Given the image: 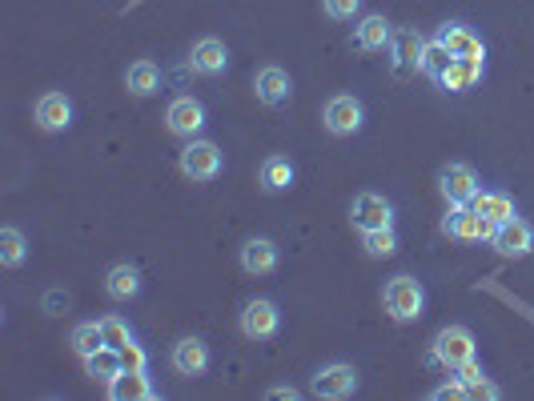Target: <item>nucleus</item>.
Instances as JSON below:
<instances>
[{
  "label": "nucleus",
  "mask_w": 534,
  "mask_h": 401,
  "mask_svg": "<svg viewBox=\"0 0 534 401\" xmlns=\"http://www.w3.org/2000/svg\"><path fill=\"white\" fill-rule=\"evenodd\" d=\"M382 305H386V313L394 317V321H418L422 313H426V289H422V281L418 277H410V273H402V277H390L386 281V289H382Z\"/></svg>",
  "instance_id": "nucleus-1"
},
{
  "label": "nucleus",
  "mask_w": 534,
  "mask_h": 401,
  "mask_svg": "<svg viewBox=\"0 0 534 401\" xmlns=\"http://www.w3.org/2000/svg\"><path fill=\"white\" fill-rule=\"evenodd\" d=\"M221 169H225V153L213 141H197V137L185 141V149H181V177L185 181L209 185V181L221 177Z\"/></svg>",
  "instance_id": "nucleus-2"
},
{
  "label": "nucleus",
  "mask_w": 534,
  "mask_h": 401,
  "mask_svg": "<svg viewBox=\"0 0 534 401\" xmlns=\"http://www.w3.org/2000/svg\"><path fill=\"white\" fill-rule=\"evenodd\" d=\"M474 353H478V345H474V333H470L466 325H446V329L434 337V361H438L442 369H450V373H458L462 365H470Z\"/></svg>",
  "instance_id": "nucleus-3"
},
{
  "label": "nucleus",
  "mask_w": 534,
  "mask_h": 401,
  "mask_svg": "<svg viewBox=\"0 0 534 401\" xmlns=\"http://www.w3.org/2000/svg\"><path fill=\"white\" fill-rule=\"evenodd\" d=\"M322 125H326L330 137H354V133H362V125H366V105H362L358 97H350V93H338V97L326 101Z\"/></svg>",
  "instance_id": "nucleus-4"
},
{
  "label": "nucleus",
  "mask_w": 534,
  "mask_h": 401,
  "mask_svg": "<svg viewBox=\"0 0 534 401\" xmlns=\"http://www.w3.org/2000/svg\"><path fill=\"white\" fill-rule=\"evenodd\" d=\"M278 329H282V309H278V301L253 297V301L241 305V333H245L249 341H270V337H278Z\"/></svg>",
  "instance_id": "nucleus-5"
},
{
  "label": "nucleus",
  "mask_w": 534,
  "mask_h": 401,
  "mask_svg": "<svg viewBox=\"0 0 534 401\" xmlns=\"http://www.w3.org/2000/svg\"><path fill=\"white\" fill-rule=\"evenodd\" d=\"M354 389H358V369L346 365V361L322 365L310 381V393L322 397V401H346V397H354Z\"/></svg>",
  "instance_id": "nucleus-6"
},
{
  "label": "nucleus",
  "mask_w": 534,
  "mask_h": 401,
  "mask_svg": "<svg viewBox=\"0 0 534 401\" xmlns=\"http://www.w3.org/2000/svg\"><path fill=\"white\" fill-rule=\"evenodd\" d=\"M205 105L197 101V97H173L169 101V109H165V129L173 133V137H181V141H193L201 129H205Z\"/></svg>",
  "instance_id": "nucleus-7"
},
{
  "label": "nucleus",
  "mask_w": 534,
  "mask_h": 401,
  "mask_svg": "<svg viewBox=\"0 0 534 401\" xmlns=\"http://www.w3.org/2000/svg\"><path fill=\"white\" fill-rule=\"evenodd\" d=\"M442 233H446L450 241L478 245V241H490L494 225H490L486 217H478L470 205H450V213H446V221H442Z\"/></svg>",
  "instance_id": "nucleus-8"
},
{
  "label": "nucleus",
  "mask_w": 534,
  "mask_h": 401,
  "mask_svg": "<svg viewBox=\"0 0 534 401\" xmlns=\"http://www.w3.org/2000/svg\"><path fill=\"white\" fill-rule=\"evenodd\" d=\"M490 249H494L498 257L518 261V257L534 253V229H530L522 217H510V221L494 225V233H490Z\"/></svg>",
  "instance_id": "nucleus-9"
},
{
  "label": "nucleus",
  "mask_w": 534,
  "mask_h": 401,
  "mask_svg": "<svg viewBox=\"0 0 534 401\" xmlns=\"http://www.w3.org/2000/svg\"><path fill=\"white\" fill-rule=\"evenodd\" d=\"M438 189H442V197L450 201V205H470L474 197H478V173L470 169V165H462V161H450V165H442L438 169Z\"/></svg>",
  "instance_id": "nucleus-10"
},
{
  "label": "nucleus",
  "mask_w": 534,
  "mask_h": 401,
  "mask_svg": "<svg viewBox=\"0 0 534 401\" xmlns=\"http://www.w3.org/2000/svg\"><path fill=\"white\" fill-rule=\"evenodd\" d=\"M350 221L362 233H370V229H394V205L382 193H358L350 201Z\"/></svg>",
  "instance_id": "nucleus-11"
},
{
  "label": "nucleus",
  "mask_w": 534,
  "mask_h": 401,
  "mask_svg": "<svg viewBox=\"0 0 534 401\" xmlns=\"http://www.w3.org/2000/svg\"><path fill=\"white\" fill-rule=\"evenodd\" d=\"M253 93H257V101H261L265 109H278V105L290 101L294 81H290V73H286L282 65H265V69L253 73Z\"/></svg>",
  "instance_id": "nucleus-12"
},
{
  "label": "nucleus",
  "mask_w": 534,
  "mask_h": 401,
  "mask_svg": "<svg viewBox=\"0 0 534 401\" xmlns=\"http://www.w3.org/2000/svg\"><path fill=\"white\" fill-rule=\"evenodd\" d=\"M33 121L45 133H65L73 125V101H69V93H45V97H37Z\"/></svg>",
  "instance_id": "nucleus-13"
},
{
  "label": "nucleus",
  "mask_w": 534,
  "mask_h": 401,
  "mask_svg": "<svg viewBox=\"0 0 534 401\" xmlns=\"http://www.w3.org/2000/svg\"><path fill=\"white\" fill-rule=\"evenodd\" d=\"M278 261H282V249H278V241H270V237H249V241L241 245V269H245L249 277H270V273L278 269Z\"/></svg>",
  "instance_id": "nucleus-14"
},
{
  "label": "nucleus",
  "mask_w": 534,
  "mask_h": 401,
  "mask_svg": "<svg viewBox=\"0 0 534 401\" xmlns=\"http://www.w3.org/2000/svg\"><path fill=\"white\" fill-rule=\"evenodd\" d=\"M189 69H193L197 77H221V73L229 69V49H225V41L201 37V41L189 49Z\"/></svg>",
  "instance_id": "nucleus-15"
},
{
  "label": "nucleus",
  "mask_w": 534,
  "mask_h": 401,
  "mask_svg": "<svg viewBox=\"0 0 534 401\" xmlns=\"http://www.w3.org/2000/svg\"><path fill=\"white\" fill-rule=\"evenodd\" d=\"M482 77H486V61H482V57H454V61L442 69L438 85H442L446 93H466V89H474Z\"/></svg>",
  "instance_id": "nucleus-16"
},
{
  "label": "nucleus",
  "mask_w": 534,
  "mask_h": 401,
  "mask_svg": "<svg viewBox=\"0 0 534 401\" xmlns=\"http://www.w3.org/2000/svg\"><path fill=\"white\" fill-rule=\"evenodd\" d=\"M169 365L181 373V377H201L209 369V345L201 337H181L173 349H169Z\"/></svg>",
  "instance_id": "nucleus-17"
},
{
  "label": "nucleus",
  "mask_w": 534,
  "mask_h": 401,
  "mask_svg": "<svg viewBox=\"0 0 534 401\" xmlns=\"http://www.w3.org/2000/svg\"><path fill=\"white\" fill-rule=\"evenodd\" d=\"M450 57H482L486 61V45H482V37L478 33H470L466 25H454V21H446L442 29H438V37H434Z\"/></svg>",
  "instance_id": "nucleus-18"
},
{
  "label": "nucleus",
  "mask_w": 534,
  "mask_h": 401,
  "mask_svg": "<svg viewBox=\"0 0 534 401\" xmlns=\"http://www.w3.org/2000/svg\"><path fill=\"white\" fill-rule=\"evenodd\" d=\"M390 41H394V25H390L386 17H378V13H370V17H362V21L354 25V45H358L362 53L390 49Z\"/></svg>",
  "instance_id": "nucleus-19"
},
{
  "label": "nucleus",
  "mask_w": 534,
  "mask_h": 401,
  "mask_svg": "<svg viewBox=\"0 0 534 401\" xmlns=\"http://www.w3.org/2000/svg\"><path fill=\"white\" fill-rule=\"evenodd\" d=\"M109 397H113V401H153L157 389L149 385L145 369H125V373L109 385Z\"/></svg>",
  "instance_id": "nucleus-20"
},
{
  "label": "nucleus",
  "mask_w": 534,
  "mask_h": 401,
  "mask_svg": "<svg viewBox=\"0 0 534 401\" xmlns=\"http://www.w3.org/2000/svg\"><path fill=\"white\" fill-rule=\"evenodd\" d=\"M105 293L113 297V301H133L137 293H141V269L137 265H113L109 273H105Z\"/></svg>",
  "instance_id": "nucleus-21"
},
{
  "label": "nucleus",
  "mask_w": 534,
  "mask_h": 401,
  "mask_svg": "<svg viewBox=\"0 0 534 401\" xmlns=\"http://www.w3.org/2000/svg\"><path fill=\"white\" fill-rule=\"evenodd\" d=\"M85 373H89L93 381H101V385H113V381L125 373V357H121V349H113V345L97 349L93 357H85Z\"/></svg>",
  "instance_id": "nucleus-22"
},
{
  "label": "nucleus",
  "mask_w": 534,
  "mask_h": 401,
  "mask_svg": "<svg viewBox=\"0 0 534 401\" xmlns=\"http://www.w3.org/2000/svg\"><path fill=\"white\" fill-rule=\"evenodd\" d=\"M294 177H298V169H294L290 157H265V165L257 173V181H261L265 193H286L294 185Z\"/></svg>",
  "instance_id": "nucleus-23"
},
{
  "label": "nucleus",
  "mask_w": 534,
  "mask_h": 401,
  "mask_svg": "<svg viewBox=\"0 0 534 401\" xmlns=\"http://www.w3.org/2000/svg\"><path fill=\"white\" fill-rule=\"evenodd\" d=\"M125 89H129V97H141V101L153 97L161 89V69L153 61H133L125 69Z\"/></svg>",
  "instance_id": "nucleus-24"
},
{
  "label": "nucleus",
  "mask_w": 534,
  "mask_h": 401,
  "mask_svg": "<svg viewBox=\"0 0 534 401\" xmlns=\"http://www.w3.org/2000/svg\"><path fill=\"white\" fill-rule=\"evenodd\" d=\"M470 209H474L478 217H486L490 225H502V221L514 217V201H510L506 193H482V189H478V197L470 201Z\"/></svg>",
  "instance_id": "nucleus-25"
},
{
  "label": "nucleus",
  "mask_w": 534,
  "mask_h": 401,
  "mask_svg": "<svg viewBox=\"0 0 534 401\" xmlns=\"http://www.w3.org/2000/svg\"><path fill=\"white\" fill-rule=\"evenodd\" d=\"M29 261V241H25V233L21 229H0V265L5 269H21Z\"/></svg>",
  "instance_id": "nucleus-26"
},
{
  "label": "nucleus",
  "mask_w": 534,
  "mask_h": 401,
  "mask_svg": "<svg viewBox=\"0 0 534 401\" xmlns=\"http://www.w3.org/2000/svg\"><path fill=\"white\" fill-rule=\"evenodd\" d=\"M73 349L81 353V357H93L97 349H105L109 341H105V329H101V321H81L77 329H73Z\"/></svg>",
  "instance_id": "nucleus-27"
},
{
  "label": "nucleus",
  "mask_w": 534,
  "mask_h": 401,
  "mask_svg": "<svg viewBox=\"0 0 534 401\" xmlns=\"http://www.w3.org/2000/svg\"><path fill=\"white\" fill-rule=\"evenodd\" d=\"M394 53H398V65H410V69H418L422 65V49H426V41L418 37V33H410V29H402V33H394Z\"/></svg>",
  "instance_id": "nucleus-28"
},
{
  "label": "nucleus",
  "mask_w": 534,
  "mask_h": 401,
  "mask_svg": "<svg viewBox=\"0 0 534 401\" xmlns=\"http://www.w3.org/2000/svg\"><path fill=\"white\" fill-rule=\"evenodd\" d=\"M362 249L370 257H394L398 253V233L394 229H370V233H362Z\"/></svg>",
  "instance_id": "nucleus-29"
},
{
  "label": "nucleus",
  "mask_w": 534,
  "mask_h": 401,
  "mask_svg": "<svg viewBox=\"0 0 534 401\" xmlns=\"http://www.w3.org/2000/svg\"><path fill=\"white\" fill-rule=\"evenodd\" d=\"M450 61H454V57H450V53H446V49H442L438 41H426V49H422V65H418V73H426L430 81H438V77H442V69H446Z\"/></svg>",
  "instance_id": "nucleus-30"
},
{
  "label": "nucleus",
  "mask_w": 534,
  "mask_h": 401,
  "mask_svg": "<svg viewBox=\"0 0 534 401\" xmlns=\"http://www.w3.org/2000/svg\"><path fill=\"white\" fill-rule=\"evenodd\" d=\"M362 9V0H322V13L330 21H354Z\"/></svg>",
  "instance_id": "nucleus-31"
},
{
  "label": "nucleus",
  "mask_w": 534,
  "mask_h": 401,
  "mask_svg": "<svg viewBox=\"0 0 534 401\" xmlns=\"http://www.w3.org/2000/svg\"><path fill=\"white\" fill-rule=\"evenodd\" d=\"M101 329H105V341H109L113 349H121V345H129V341H133V329H129L121 317H105V321H101Z\"/></svg>",
  "instance_id": "nucleus-32"
},
{
  "label": "nucleus",
  "mask_w": 534,
  "mask_h": 401,
  "mask_svg": "<svg viewBox=\"0 0 534 401\" xmlns=\"http://www.w3.org/2000/svg\"><path fill=\"white\" fill-rule=\"evenodd\" d=\"M462 389H466V397H486V401H494V397H498V385H490V381H486V373H482V377H474V381H466Z\"/></svg>",
  "instance_id": "nucleus-33"
},
{
  "label": "nucleus",
  "mask_w": 534,
  "mask_h": 401,
  "mask_svg": "<svg viewBox=\"0 0 534 401\" xmlns=\"http://www.w3.org/2000/svg\"><path fill=\"white\" fill-rule=\"evenodd\" d=\"M121 357H125V369H145V353H141V345H137V341L121 345Z\"/></svg>",
  "instance_id": "nucleus-34"
},
{
  "label": "nucleus",
  "mask_w": 534,
  "mask_h": 401,
  "mask_svg": "<svg viewBox=\"0 0 534 401\" xmlns=\"http://www.w3.org/2000/svg\"><path fill=\"white\" fill-rule=\"evenodd\" d=\"M430 397H434V401H446V397L454 401V397H466V389H462V381H450V385H438Z\"/></svg>",
  "instance_id": "nucleus-35"
},
{
  "label": "nucleus",
  "mask_w": 534,
  "mask_h": 401,
  "mask_svg": "<svg viewBox=\"0 0 534 401\" xmlns=\"http://www.w3.org/2000/svg\"><path fill=\"white\" fill-rule=\"evenodd\" d=\"M270 397H282V401H294V397H298V389H294V385H274V389H270Z\"/></svg>",
  "instance_id": "nucleus-36"
}]
</instances>
